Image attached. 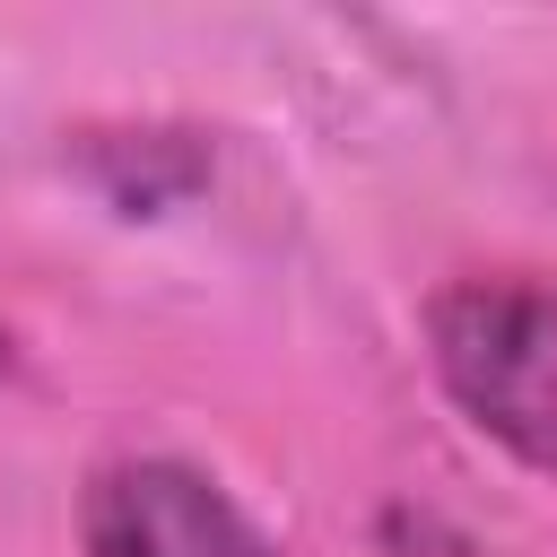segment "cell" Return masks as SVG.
Wrapping results in <instances>:
<instances>
[{"label":"cell","mask_w":557,"mask_h":557,"mask_svg":"<svg viewBox=\"0 0 557 557\" xmlns=\"http://www.w3.org/2000/svg\"><path fill=\"white\" fill-rule=\"evenodd\" d=\"M426 357L461 418L513 461L557 479V287L548 278H453L426 305Z\"/></svg>","instance_id":"1"},{"label":"cell","mask_w":557,"mask_h":557,"mask_svg":"<svg viewBox=\"0 0 557 557\" xmlns=\"http://www.w3.org/2000/svg\"><path fill=\"white\" fill-rule=\"evenodd\" d=\"M0 374H9V331H0Z\"/></svg>","instance_id":"3"},{"label":"cell","mask_w":557,"mask_h":557,"mask_svg":"<svg viewBox=\"0 0 557 557\" xmlns=\"http://www.w3.org/2000/svg\"><path fill=\"white\" fill-rule=\"evenodd\" d=\"M87 557H278L270 531L191 461H104L78 496Z\"/></svg>","instance_id":"2"}]
</instances>
